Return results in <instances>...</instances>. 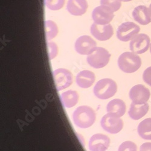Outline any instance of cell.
<instances>
[{"mask_svg":"<svg viewBox=\"0 0 151 151\" xmlns=\"http://www.w3.org/2000/svg\"><path fill=\"white\" fill-rule=\"evenodd\" d=\"M96 119V112L88 106L78 107L73 113V120L78 127L86 129L91 127Z\"/></svg>","mask_w":151,"mask_h":151,"instance_id":"1","label":"cell"},{"mask_svg":"<svg viewBox=\"0 0 151 151\" xmlns=\"http://www.w3.org/2000/svg\"><path fill=\"white\" fill-rule=\"evenodd\" d=\"M119 68L126 73H133L142 65V59L139 56L133 52H124L118 58Z\"/></svg>","mask_w":151,"mask_h":151,"instance_id":"2","label":"cell"},{"mask_svg":"<svg viewBox=\"0 0 151 151\" xmlns=\"http://www.w3.org/2000/svg\"><path fill=\"white\" fill-rule=\"evenodd\" d=\"M117 91L116 82L111 79L105 78L99 81L93 88L94 94L99 99L106 100L114 96Z\"/></svg>","mask_w":151,"mask_h":151,"instance_id":"3","label":"cell"},{"mask_svg":"<svg viewBox=\"0 0 151 151\" xmlns=\"http://www.w3.org/2000/svg\"><path fill=\"white\" fill-rule=\"evenodd\" d=\"M111 54L103 47H97L94 52L88 55L86 61L91 67L98 69L105 67L109 62Z\"/></svg>","mask_w":151,"mask_h":151,"instance_id":"4","label":"cell"},{"mask_svg":"<svg viewBox=\"0 0 151 151\" xmlns=\"http://www.w3.org/2000/svg\"><path fill=\"white\" fill-rule=\"evenodd\" d=\"M53 77L56 88L58 91L67 88L73 83V74L65 68H61L53 71Z\"/></svg>","mask_w":151,"mask_h":151,"instance_id":"5","label":"cell"},{"mask_svg":"<svg viewBox=\"0 0 151 151\" xmlns=\"http://www.w3.org/2000/svg\"><path fill=\"white\" fill-rule=\"evenodd\" d=\"M100 124L106 132L112 134L119 133L123 128V120L110 113H107L102 118Z\"/></svg>","mask_w":151,"mask_h":151,"instance_id":"6","label":"cell"},{"mask_svg":"<svg viewBox=\"0 0 151 151\" xmlns=\"http://www.w3.org/2000/svg\"><path fill=\"white\" fill-rule=\"evenodd\" d=\"M74 48L81 55H89L97 48L96 42L88 35L80 36L74 43Z\"/></svg>","mask_w":151,"mask_h":151,"instance_id":"7","label":"cell"},{"mask_svg":"<svg viewBox=\"0 0 151 151\" xmlns=\"http://www.w3.org/2000/svg\"><path fill=\"white\" fill-rule=\"evenodd\" d=\"M140 31V27L132 22L122 23L117 30V38L123 42H128Z\"/></svg>","mask_w":151,"mask_h":151,"instance_id":"8","label":"cell"},{"mask_svg":"<svg viewBox=\"0 0 151 151\" xmlns=\"http://www.w3.org/2000/svg\"><path fill=\"white\" fill-rule=\"evenodd\" d=\"M150 44V39L145 33L137 34L131 40L129 48L131 51L136 54H143L147 51Z\"/></svg>","mask_w":151,"mask_h":151,"instance_id":"9","label":"cell"},{"mask_svg":"<svg viewBox=\"0 0 151 151\" xmlns=\"http://www.w3.org/2000/svg\"><path fill=\"white\" fill-rule=\"evenodd\" d=\"M114 12L108 7L101 5L96 7L92 12L94 22L99 25H106L114 18Z\"/></svg>","mask_w":151,"mask_h":151,"instance_id":"10","label":"cell"},{"mask_svg":"<svg viewBox=\"0 0 151 151\" xmlns=\"http://www.w3.org/2000/svg\"><path fill=\"white\" fill-rule=\"evenodd\" d=\"M150 96V92L149 90L142 84L134 86L129 91V97L132 103L137 105L146 104Z\"/></svg>","mask_w":151,"mask_h":151,"instance_id":"11","label":"cell"},{"mask_svg":"<svg viewBox=\"0 0 151 151\" xmlns=\"http://www.w3.org/2000/svg\"><path fill=\"white\" fill-rule=\"evenodd\" d=\"M91 33L99 41H105L109 40L114 33L112 26L108 24L106 25H99L94 22L91 26Z\"/></svg>","mask_w":151,"mask_h":151,"instance_id":"12","label":"cell"},{"mask_svg":"<svg viewBox=\"0 0 151 151\" xmlns=\"http://www.w3.org/2000/svg\"><path fill=\"white\" fill-rule=\"evenodd\" d=\"M110 145L109 138L103 134H94L89 140L90 151H106Z\"/></svg>","mask_w":151,"mask_h":151,"instance_id":"13","label":"cell"},{"mask_svg":"<svg viewBox=\"0 0 151 151\" xmlns=\"http://www.w3.org/2000/svg\"><path fill=\"white\" fill-rule=\"evenodd\" d=\"M134 19L142 26L151 22V14L149 9L145 6H138L132 12Z\"/></svg>","mask_w":151,"mask_h":151,"instance_id":"14","label":"cell"},{"mask_svg":"<svg viewBox=\"0 0 151 151\" xmlns=\"http://www.w3.org/2000/svg\"><path fill=\"white\" fill-rule=\"evenodd\" d=\"M96 80L94 73L90 70L80 71L76 78L77 85L82 88H88L93 85Z\"/></svg>","mask_w":151,"mask_h":151,"instance_id":"15","label":"cell"},{"mask_svg":"<svg viewBox=\"0 0 151 151\" xmlns=\"http://www.w3.org/2000/svg\"><path fill=\"white\" fill-rule=\"evenodd\" d=\"M67 9L69 13L74 16H81L87 10L86 0H68Z\"/></svg>","mask_w":151,"mask_h":151,"instance_id":"16","label":"cell"},{"mask_svg":"<svg viewBox=\"0 0 151 151\" xmlns=\"http://www.w3.org/2000/svg\"><path fill=\"white\" fill-rule=\"evenodd\" d=\"M126 109H127V106L124 102L119 99H115L111 100L106 106L107 113H110L120 118L125 114Z\"/></svg>","mask_w":151,"mask_h":151,"instance_id":"17","label":"cell"},{"mask_svg":"<svg viewBox=\"0 0 151 151\" xmlns=\"http://www.w3.org/2000/svg\"><path fill=\"white\" fill-rule=\"evenodd\" d=\"M79 94L77 91L68 90L60 95V100L62 105L67 108H71L76 105L79 101Z\"/></svg>","mask_w":151,"mask_h":151,"instance_id":"18","label":"cell"},{"mask_svg":"<svg viewBox=\"0 0 151 151\" xmlns=\"http://www.w3.org/2000/svg\"><path fill=\"white\" fill-rule=\"evenodd\" d=\"M149 108V106L147 103L143 105H137L132 102L128 114L132 119L138 120L142 119L147 114Z\"/></svg>","mask_w":151,"mask_h":151,"instance_id":"19","label":"cell"},{"mask_svg":"<svg viewBox=\"0 0 151 151\" xmlns=\"http://www.w3.org/2000/svg\"><path fill=\"white\" fill-rule=\"evenodd\" d=\"M137 132L143 139L151 140V118L146 119L140 122L138 126Z\"/></svg>","mask_w":151,"mask_h":151,"instance_id":"20","label":"cell"},{"mask_svg":"<svg viewBox=\"0 0 151 151\" xmlns=\"http://www.w3.org/2000/svg\"><path fill=\"white\" fill-rule=\"evenodd\" d=\"M45 37L47 41H50L55 37L58 33V27L56 24L51 20L44 22Z\"/></svg>","mask_w":151,"mask_h":151,"instance_id":"21","label":"cell"},{"mask_svg":"<svg viewBox=\"0 0 151 151\" xmlns=\"http://www.w3.org/2000/svg\"><path fill=\"white\" fill-rule=\"evenodd\" d=\"M65 0H44L45 6L51 10H58L64 6Z\"/></svg>","mask_w":151,"mask_h":151,"instance_id":"22","label":"cell"},{"mask_svg":"<svg viewBox=\"0 0 151 151\" xmlns=\"http://www.w3.org/2000/svg\"><path fill=\"white\" fill-rule=\"evenodd\" d=\"M120 0H100V4L109 7L113 12H117L122 6Z\"/></svg>","mask_w":151,"mask_h":151,"instance_id":"23","label":"cell"},{"mask_svg":"<svg viewBox=\"0 0 151 151\" xmlns=\"http://www.w3.org/2000/svg\"><path fill=\"white\" fill-rule=\"evenodd\" d=\"M48 56L50 60L53 59L58 53V47L53 42H48L47 44Z\"/></svg>","mask_w":151,"mask_h":151,"instance_id":"24","label":"cell"},{"mask_svg":"<svg viewBox=\"0 0 151 151\" xmlns=\"http://www.w3.org/2000/svg\"><path fill=\"white\" fill-rule=\"evenodd\" d=\"M118 151H137V146L132 142L126 141L120 145Z\"/></svg>","mask_w":151,"mask_h":151,"instance_id":"25","label":"cell"},{"mask_svg":"<svg viewBox=\"0 0 151 151\" xmlns=\"http://www.w3.org/2000/svg\"><path fill=\"white\" fill-rule=\"evenodd\" d=\"M143 79L145 83L151 86V67H148L144 71Z\"/></svg>","mask_w":151,"mask_h":151,"instance_id":"26","label":"cell"},{"mask_svg":"<svg viewBox=\"0 0 151 151\" xmlns=\"http://www.w3.org/2000/svg\"><path fill=\"white\" fill-rule=\"evenodd\" d=\"M140 151H151V143L147 142L143 143L140 146Z\"/></svg>","mask_w":151,"mask_h":151,"instance_id":"27","label":"cell"},{"mask_svg":"<svg viewBox=\"0 0 151 151\" xmlns=\"http://www.w3.org/2000/svg\"><path fill=\"white\" fill-rule=\"evenodd\" d=\"M120 1H123V2H129V1H132V0H120Z\"/></svg>","mask_w":151,"mask_h":151,"instance_id":"28","label":"cell"},{"mask_svg":"<svg viewBox=\"0 0 151 151\" xmlns=\"http://www.w3.org/2000/svg\"><path fill=\"white\" fill-rule=\"evenodd\" d=\"M149 9L150 12V14H151V4H150V6H149Z\"/></svg>","mask_w":151,"mask_h":151,"instance_id":"29","label":"cell"},{"mask_svg":"<svg viewBox=\"0 0 151 151\" xmlns=\"http://www.w3.org/2000/svg\"><path fill=\"white\" fill-rule=\"evenodd\" d=\"M150 53H151V44H150Z\"/></svg>","mask_w":151,"mask_h":151,"instance_id":"30","label":"cell"}]
</instances>
